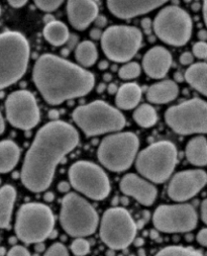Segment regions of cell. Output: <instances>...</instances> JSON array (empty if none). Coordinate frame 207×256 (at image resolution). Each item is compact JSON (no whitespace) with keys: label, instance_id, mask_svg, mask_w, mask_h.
I'll list each match as a JSON object with an SVG mask.
<instances>
[{"label":"cell","instance_id":"obj_22","mask_svg":"<svg viewBox=\"0 0 207 256\" xmlns=\"http://www.w3.org/2000/svg\"><path fill=\"white\" fill-rule=\"evenodd\" d=\"M15 200L16 190L12 186L6 184L0 188V229L9 227Z\"/></svg>","mask_w":207,"mask_h":256},{"label":"cell","instance_id":"obj_53","mask_svg":"<svg viewBox=\"0 0 207 256\" xmlns=\"http://www.w3.org/2000/svg\"><path fill=\"white\" fill-rule=\"evenodd\" d=\"M108 62L107 61H101L100 63H99V65H98V68L100 69V70H105V69H107L108 68Z\"/></svg>","mask_w":207,"mask_h":256},{"label":"cell","instance_id":"obj_24","mask_svg":"<svg viewBox=\"0 0 207 256\" xmlns=\"http://www.w3.org/2000/svg\"><path fill=\"white\" fill-rule=\"evenodd\" d=\"M20 157L17 144L11 140L0 142V174H7L16 166Z\"/></svg>","mask_w":207,"mask_h":256},{"label":"cell","instance_id":"obj_34","mask_svg":"<svg viewBox=\"0 0 207 256\" xmlns=\"http://www.w3.org/2000/svg\"><path fill=\"white\" fill-rule=\"evenodd\" d=\"M46 256H67L69 255L68 249L62 243L53 244L45 253Z\"/></svg>","mask_w":207,"mask_h":256},{"label":"cell","instance_id":"obj_61","mask_svg":"<svg viewBox=\"0 0 207 256\" xmlns=\"http://www.w3.org/2000/svg\"><path fill=\"white\" fill-rule=\"evenodd\" d=\"M0 14H1V8H0Z\"/></svg>","mask_w":207,"mask_h":256},{"label":"cell","instance_id":"obj_44","mask_svg":"<svg viewBox=\"0 0 207 256\" xmlns=\"http://www.w3.org/2000/svg\"><path fill=\"white\" fill-rule=\"evenodd\" d=\"M94 22H95V24H96V26H97V28H104V26H106V22H107L106 18H105L104 16H97V18H96V20H95Z\"/></svg>","mask_w":207,"mask_h":256},{"label":"cell","instance_id":"obj_29","mask_svg":"<svg viewBox=\"0 0 207 256\" xmlns=\"http://www.w3.org/2000/svg\"><path fill=\"white\" fill-rule=\"evenodd\" d=\"M133 116H134V120L137 122V124L142 128H151L155 126L158 120L156 110L152 106L147 104L140 106L134 112Z\"/></svg>","mask_w":207,"mask_h":256},{"label":"cell","instance_id":"obj_11","mask_svg":"<svg viewBox=\"0 0 207 256\" xmlns=\"http://www.w3.org/2000/svg\"><path fill=\"white\" fill-rule=\"evenodd\" d=\"M101 48L106 57L116 63L128 62L135 57L142 46V32L129 26H112L104 30Z\"/></svg>","mask_w":207,"mask_h":256},{"label":"cell","instance_id":"obj_41","mask_svg":"<svg viewBox=\"0 0 207 256\" xmlns=\"http://www.w3.org/2000/svg\"><path fill=\"white\" fill-rule=\"evenodd\" d=\"M77 42H78V38H77V36H75V34L70 36H69L68 42H66L67 46H68V47H67V49H69V50L73 49V48L77 45Z\"/></svg>","mask_w":207,"mask_h":256},{"label":"cell","instance_id":"obj_35","mask_svg":"<svg viewBox=\"0 0 207 256\" xmlns=\"http://www.w3.org/2000/svg\"><path fill=\"white\" fill-rule=\"evenodd\" d=\"M193 55L199 59L207 58V42L204 40L197 42L193 46Z\"/></svg>","mask_w":207,"mask_h":256},{"label":"cell","instance_id":"obj_6","mask_svg":"<svg viewBox=\"0 0 207 256\" xmlns=\"http://www.w3.org/2000/svg\"><path fill=\"white\" fill-rule=\"evenodd\" d=\"M177 161L176 146L170 141H160L139 154L136 167L145 178L155 184H163L173 174Z\"/></svg>","mask_w":207,"mask_h":256},{"label":"cell","instance_id":"obj_62","mask_svg":"<svg viewBox=\"0 0 207 256\" xmlns=\"http://www.w3.org/2000/svg\"><path fill=\"white\" fill-rule=\"evenodd\" d=\"M0 184H1V180H0Z\"/></svg>","mask_w":207,"mask_h":256},{"label":"cell","instance_id":"obj_49","mask_svg":"<svg viewBox=\"0 0 207 256\" xmlns=\"http://www.w3.org/2000/svg\"><path fill=\"white\" fill-rule=\"evenodd\" d=\"M34 250H35V252H44L45 251V244H43L41 242L35 243Z\"/></svg>","mask_w":207,"mask_h":256},{"label":"cell","instance_id":"obj_59","mask_svg":"<svg viewBox=\"0 0 207 256\" xmlns=\"http://www.w3.org/2000/svg\"><path fill=\"white\" fill-rule=\"evenodd\" d=\"M110 79H111V75H110V74H105V75H104V80L109 81Z\"/></svg>","mask_w":207,"mask_h":256},{"label":"cell","instance_id":"obj_56","mask_svg":"<svg viewBox=\"0 0 207 256\" xmlns=\"http://www.w3.org/2000/svg\"><path fill=\"white\" fill-rule=\"evenodd\" d=\"M104 88H105V85H104V83H101L99 86H98V92L100 94V92H102L103 90H104Z\"/></svg>","mask_w":207,"mask_h":256},{"label":"cell","instance_id":"obj_43","mask_svg":"<svg viewBox=\"0 0 207 256\" xmlns=\"http://www.w3.org/2000/svg\"><path fill=\"white\" fill-rule=\"evenodd\" d=\"M70 188H71V184L66 182H62L58 184V190L62 194H66L70 190Z\"/></svg>","mask_w":207,"mask_h":256},{"label":"cell","instance_id":"obj_38","mask_svg":"<svg viewBox=\"0 0 207 256\" xmlns=\"http://www.w3.org/2000/svg\"><path fill=\"white\" fill-rule=\"evenodd\" d=\"M197 241L202 246L207 247V228L202 229L197 234Z\"/></svg>","mask_w":207,"mask_h":256},{"label":"cell","instance_id":"obj_2","mask_svg":"<svg viewBox=\"0 0 207 256\" xmlns=\"http://www.w3.org/2000/svg\"><path fill=\"white\" fill-rule=\"evenodd\" d=\"M32 78L41 96L53 106L88 94L95 84L91 72L52 54L36 60Z\"/></svg>","mask_w":207,"mask_h":256},{"label":"cell","instance_id":"obj_33","mask_svg":"<svg viewBox=\"0 0 207 256\" xmlns=\"http://www.w3.org/2000/svg\"><path fill=\"white\" fill-rule=\"evenodd\" d=\"M63 2L64 0H33V2L37 6V8L46 12H52L58 10Z\"/></svg>","mask_w":207,"mask_h":256},{"label":"cell","instance_id":"obj_40","mask_svg":"<svg viewBox=\"0 0 207 256\" xmlns=\"http://www.w3.org/2000/svg\"><path fill=\"white\" fill-rule=\"evenodd\" d=\"M8 4L14 8H22L23 6L26 4L27 0H7Z\"/></svg>","mask_w":207,"mask_h":256},{"label":"cell","instance_id":"obj_13","mask_svg":"<svg viewBox=\"0 0 207 256\" xmlns=\"http://www.w3.org/2000/svg\"><path fill=\"white\" fill-rule=\"evenodd\" d=\"M71 186L94 200H102L110 194V182L103 169L89 161H77L69 169Z\"/></svg>","mask_w":207,"mask_h":256},{"label":"cell","instance_id":"obj_46","mask_svg":"<svg viewBox=\"0 0 207 256\" xmlns=\"http://www.w3.org/2000/svg\"><path fill=\"white\" fill-rule=\"evenodd\" d=\"M5 130V122H4V118L1 114V112H0V135L3 134Z\"/></svg>","mask_w":207,"mask_h":256},{"label":"cell","instance_id":"obj_52","mask_svg":"<svg viewBox=\"0 0 207 256\" xmlns=\"http://www.w3.org/2000/svg\"><path fill=\"white\" fill-rule=\"evenodd\" d=\"M54 194L53 192H47L46 194H45V200L46 202H53L54 200Z\"/></svg>","mask_w":207,"mask_h":256},{"label":"cell","instance_id":"obj_57","mask_svg":"<svg viewBox=\"0 0 207 256\" xmlns=\"http://www.w3.org/2000/svg\"><path fill=\"white\" fill-rule=\"evenodd\" d=\"M157 237H158V233H157L156 231H152V232H151V238L156 239Z\"/></svg>","mask_w":207,"mask_h":256},{"label":"cell","instance_id":"obj_31","mask_svg":"<svg viewBox=\"0 0 207 256\" xmlns=\"http://www.w3.org/2000/svg\"><path fill=\"white\" fill-rule=\"evenodd\" d=\"M141 74V66L136 62L123 65L118 70V76L123 80H131L139 77Z\"/></svg>","mask_w":207,"mask_h":256},{"label":"cell","instance_id":"obj_51","mask_svg":"<svg viewBox=\"0 0 207 256\" xmlns=\"http://www.w3.org/2000/svg\"><path fill=\"white\" fill-rule=\"evenodd\" d=\"M134 243H135V246L136 247H141L145 244V240L143 238H136L134 240Z\"/></svg>","mask_w":207,"mask_h":256},{"label":"cell","instance_id":"obj_3","mask_svg":"<svg viewBox=\"0 0 207 256\" xmlns=\"http://www.w3.org/2000/svg\"><path fill=\"white\" fill-rule=\"evenodd\" d=\"M29 61V44L19 32L0 34V90L17 82Z\"/></svg>","mask_w":207,"mask_h":256},{"label":"cell","instance_id":"obj_15","mask_svg":"<svg viewBox=\"0 0 207 256\" xmlns=\"http://www.w3.org/2000/svg\"><path fill=\"white\" fill-rule=\"evenodd\" d=\"M6 118L9 124L20 130H30L38 124L40 112L33 94L28 90L10 94L5 102Z\"/></svg>","mask_w":207,"mask_h":256},{"label":"cell","instance_id":"obj_17","mask_svg":"<svg viewBox=\"0 0 207 256\" xmlns=\"http://www.w3.org/2000/svg\"><path fill=\"white\" fill-rule=\"evenodd\" d=\"M169 0H107L109 12L116 18L129 20L146 14Z\"/></svg>","mask_w":207,"mask_h":256},{"label":"cell","instance_id":"obj_39","mask_svg":"<svg viewBox=\"0 0 207 256\" xmlns=\"http://www.w3.org/2000/svg\"><path fill=\"white\" fill-rule=\"evenodd\" d=\"M201 218L202 221L207 225V198L201 204Z\"/></svg>","mask_w":207,"mask_h":256},{"label":"cell","instance_id":"obj_19","mask_svg":"<svg viewBox=\"0 0 207 256\" xmlns=\"http://www.w3.org/2000/svg\"><path fill=\"white\" fill-rule=\"evenodd\" d=\"M67 14L75 30H84L98 16V6L93 0H68Z\"/></svg>","mask_w":207,"mask_h":256},{"label":"cell","instance_id":"obj_14","mask_svg":"<svg viewBox=\"0 0 207 256\" xmlns=\"http://www.w3.org/2000/svg\"><path fill=\"white\" fill-rule=\"evenodd\" d=\"M197 222V212L189 204L160 206L153 216L155 228L163 233L190 232L196 228Z\"/></svg>","mask_w":207,"mask_h":256},{"label":"cell","instance_id":"obj_8","mask_svg":"<svg viewBox=\"0 0 207 256\" xmlns=\"http://www.w3.org/2000/svg\"><path fill=\"white\" fill-rule=\"evenodd\" d=\"M140 141L132 132L117 133L104 138L98 148L100 163L113 172H126L134 163Z\"/></svg>","mask_w":207,"mask_h":256},{"label":"cell","instance_id":"obj_58","mask_svg":"<svg viewBox=\"0 0 207 256\" xmlns=\"http://www.w3.org/2000/svg\"><path fill=\"white\" fill-rule=\"evenodd\" d=\"M5 252H6V250L4 247H0V255H4Z\"/></svg>","mask_w":207,"mask_h":256},{"label":"cell","instance_id":"obj_18","mask_svg":"<svg viewBox=\"0 0 207 256\" xmlns=\"http://www.w3.org/2000/svg\"><path fill=\"white\" fill-rule=\"evenodd\" d=\"M119 186L124 194L133 196L146 206H152L157 198L158 192L155 186L134 174L124 176Z\"/></svg>","mask_w":207,"mask_h":256},{"label":"cell","instance_id":"obj_4","mask_svg":"<svg viewBox=\"0 0 207 256\" xmlns=\"http://www.w3.org/2000/svg\"><path fill=\"white\" fill-rule=\"evenodd\" d=\"M72 116L76 124L88 137L116 132L126 126L123 114L102 100L78 106Z\"/></svg>","mask_w":207,"mask_h":256},{"label":"cell","instance_id":"obj_26","mask_svg":"<svg viewBox=\"0 0 207 256\" xmlns=\"http://www.w3.org/2000/svg\"><path fill=\"white\" fill-rule=\"evenodd\" d=\"M186 157L195 166H206L207 140L204 137H196L190 140L186 146Z\"/></svg>","mask_w":207,"mask_h":256},{"label":"cell","instance_id":"obj_47","mask_svg":"<svg viewBox=\"0 0 207 256\" xmlns=\"http://www.w3.org/2000/svg\"><path fill=\"white\" fill-rule=\"evenodd\" d=\"M107 90H108L109 94H114L117 92L118 88H117V86H116L114 83H111V84H109V86L107 88Z\"/></svg>","mask_w":207,"mask_h":256},{"label":"cell","instance_id":"obj_23","mask_svg":"<svg viewBox=\"0 0 207 256\" xmlns=\"http://www.w3.org/2000/svg\"><path fill=\"white\" fill-rule=\"evenodd\" d=\"M142 98V90L137 83L121 85L116 92L115 104L121 110L135 108Z\"/></svg>","mask_w":207,"mask_h":256},{"label":"cell","instance_id":"obj_16","mask_svg":"<svg viewBox=\"0 0 207 256\" xmlns=\"http://www.w3.org/2000/svg\"><path fill=\"white\" fill-rule=\"evenodd\" d=\"M206 184L207 174L203 170H184L171 180L168 196L174 202H186L195 196Z\"/></svg>","mask_w":207,"mask_h":256},{"label":"cell","instance_id":"obj_9","mask_svg":"<svg viewBox=\"0 0 207 256\" xmlns=\"http://www.w3.org/2000/svg\"><path fill=\"white\" fill-rule=\"evenodd\" d=\"M138 225L123 208H108L100 222V238L112 250L128 248L136 239Z\"/></svg>","mask_w":207,"mask_h":256},{"label":"cell","instance_id":"obj_30","mask_svg":"<svg viewBox=\"0 0 207 256\" xmlns=\"http://www.w3.org/2000/svg\"><path fill=\"white\" fill-rule=\"evenodd\" d=\"M158 256H199L202 252L196 250L193 247L183 246H168L160 250L157 253Z\"/></svg>","mask_w":207,"mask_h":256},{"label":"cell","instance_id":"obj_50","mask_svg":"<svg viewBox=\"0 0 207 256\" xmlns=\"http://www.w3.org/2000/svg\"><path fill=\"white\" fill-rule=\"evenodd\" d=\"M198 38H200V40H207V32L205 30H201L198 32Z\"/></svg>","mask_w":207,"mask_h":256},{"label":"cell","instance_id":"obj_60","mask_svg":"<svg viewBox=\"0 0 207 256\" xmlns=\"http://www.w3.org/2000/svg\"><path fill=\"white\" fill-rule=\"evenodd\" d=\"M139 252H140V253H139V254H140V255H145V254H146V253H145V251H144V250H143V249H141V250H140V251H139Z\"/></svg>","mask_w":207,"mask_h":256},{"label":"cell","instance_id":"obj_25","mask_svg":"<svg viewBox=\"0 0 207 256\" xmlns=\"http://www.w3.org/2000/svg\"><path fill=\"white\" fill-rule=\"evenodd\" d=\"M185 80L201 94L207 96V64L196 63L191 65L184 74Z\"/></svg>","mask_w":207,"mask_h":256},{"label":"cell","instance_id":"obj_10","mask_svg":"<svg viewBox=\"0 0 207 256\" xmlns=\"http://www.w3.org/2000/svg\"><path fill=\"white\" fill-rule=\"evenodd\" d=\"M165 120L179 135L207 134V102L193 98L171 106L165 112Z\"/></svg>","mask_w":207,"mask_h":256},{"label":"cell","instance_id":"obj_32","mask_svg":"<svg viewBox=\"0 0 207 256\" xmlns=\"http://www.w3.org/2000/svg\"><path fill=\"white\" fill-rule=\"evenodd\" d=\"M71 250L74 255L84 256L90 252V244L84 238L77 237L71 244Z\"/></svg>","mask_w":207,"mask_h":256},{"label":"cell","instance_id":"obj_27","mask_svg":"<svg viewBox=\"0 0 207 256\" xmlns=\"http://www.w3.org/2000/svg\"><path fill=\"white\" fill-rule=\"evenodd\" d=\"M44 36L51 45L60 47L68 42L70 34L65 24L62 22L53 20L46 24L44 28Z\"/></svg>","mask_w":207,"mask_h":256},{"label":"cell","instance_id":"obj_12","mask_svg":"<svg viewBox=\"0 0 207 256\" xmlns=\"http://www.w3.org/2000/svg\"><path fill=\"white\" fill-rule=\"evenodd\" d=\"M154 30L166 44L181 47L186 45L191 38L192 20L184 10L170 6L160 10L156 16Z\"/></svg>","mask_w":207,"mask_h":256},{"label":"cell","instance_id":"obj_1","mask_svg":"<svg viewBox=\"0 0 207 256\" xmlns=\"http://www.w3.org/2000/svg\"><path fill=\"white\" fill-rule=\"evenodd\" d=\"M78 143L79 134L72 124L57 120L45 124L25 154L20 174L22 184L32 192H45L53 182L58 164Z\"/></svg>","mask_w":207,"mask_h":256},{"label":"cell","instance_id":"obj_55","mask_svg":"<svg viewBox=\"0 0 207 256\" xmlns=\"http://www.w3.org/2000/svg\"><path fill=\"white\" fill-rule=\"evenodd\" d=\"M57 235H58V232H57L56 230H53V231H52V233L50 234V237H49V238L54 239V238H56V237H57Z\"/></svg>","mask_w":207,"mask_h":256},{"label":"cell","instance_id":"obj_21","mask_svg":"<svg viewBox=\"0 0 207 256\" xmlns=\"http://www.w3.org/2000/svg\"><path fill=\"white\" fill-rule=\"evenodd\" d=\"M178 94L177 83L172 80H165L152 85L147 92V98L152 104H164L174 100Z\"/></svg>","mask_w":207,"mask_h":256},{"label":"cell","instance_id":"obj_54","mask_svg":"<svg viewBox=\"0 0 207 256\" xmlns=\"http://www.w3.org/2000/svg\"><path fill=\"white\" fill-rule=\"evenodd\" d=\"M51 118H53V120H57L58 118H59V112L56 110H51L50 112V116H49Z\"/></svg>","mask_w":207,"mask_h":256},{"label":"cell","instance_id":"obj_7","mask_svg":"<svg viewBox=\"0 0 207 256\" xmlns=\"http://www.w3.org/2000/svg\"><path fill=\"white\" fill-rule=\"evenodd\" d=\"M98 222L97 212L84 198L75 192L65 196L61 204L60 223L67 234L73 237L92 235Z\"/></svg>","mask_w":207,"mask_h":256},{"label":"cell","instance_id":"obj_48","mask_svg":"<svg viewBox=\"0 0 207 256\" xmlns=\"http://www.w3.org/2000/svg\"><path fill=\"white\" fill-rule=\"evenodd\" d=\"M203 18H204V22L207 26V0H204V2H203Z\"/></svg>","mask_w":207,"mask_h":256},{"label":"cell","instance_id":"obj_42","mask_svg":"<svg viewBox=\"0 0 207 256\" xmlns=\"http://www.w3.org/2000/svg\"><path fill=\"white\" fill-rule=\"evenodd\" d=\"M102 34H103V32L100 30V28H95L91 30V32H90V38H91L92 40H96L101 38Z\"/></svg>","mask_w":207,"mask_h":256},{"label":"cell","instance_id":"obj_36","mask_svg":"<svg viewBox=\"0 0 207 256\" xmlns=\"http://www.w3.org/2000/svg\"><path fill=\"white\" fill-rule=\"evenodd\" d=\"M7 255H9V256H28V255H30V253L25 247H23L21 245H15L7 252Z\"/></svg>","mask_w":207,"mask_h":256},{"label":"cell","instance_id":"obj_20","mask_svg":"<svg viewBox=\"0 0 207 256\" xmlns=\"http://www.w3.org/2000/svg\"><path fill=\"white\" fill-rule=\"evenodd\" d=\"M172 65V55L164 47L150 49L143 59V68L153 79H162L168 73Z\"/></svg>","mask_w":207,"mask_h":256},{"label":"cell","instance_id":"obj_37","mask_svg":"<svg viewBox=\"0 0 207 256\" xmlns=\"http://www.w3.org/2000/svg\"><path fill=\"white\" fill-rule=\"evenodd\" d=\"M179 60H180V63H181L182 65H185V66L191 65V64L193 63V60H194L193 54H191L190 52H185V53H183V54L180 56Z\"/></svg>","mask_w":207,"mask_h":256},{"label":"cell","instance_id":"obj_45","mask_svg":"<svg viewBox=\"0 0 207 256\" xmlns=\"http://www.w3.org/2000/svg\"><path fill=\"white\" fill-rule=\"evenodd\" d=\"M142 26L144 28V30L147 32H150L151 28H152V22H151V20L149 18H145L142 20Z\"/></svg>","mask_w":207,"mask_h":256},{"label":"cell","instance_id":"obj_28","mask_svg":"<svg viewBox=\"0 0 207 256\" xmlns=\"http://www.w3.org/2000/svg\"><path fill=\"white\" fill-rule=\"evenodd\" d=\"M75 58L83 67H91L98 58V52L93 42L83 40L77 45L75 50Z\"/></svg>","mask_w":207,"mask_h":256},{"label":"cell","instance_id":"obj_5","mask_svg":"<svg viewBox=\"0 0 207 256\" xmlns=\"http://www.w3.org/2000/svg\"><path fill=\"white\" fill-rule=\"evenodd\" d=\"M54 226L55 216L47 204L27 202L17 212L14 229L21 242L35 244L49 238Z\"/></svg>","mask_w":207,"mask_h":256}]
</instances>
